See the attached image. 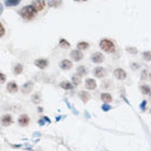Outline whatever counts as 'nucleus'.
<instances>
[{
    "label": "nucleus",
    "mask_w": 151,
    "mask_h": 151,
    "mask_svg": "<svg viewBox=\"0 0 151 151\" xmlns=\"http://www.w3.org/2000/svg\"><path fill=\"white\" fill-rule=\"evenodd\" d=\"M37 13H38V11H37L31 4L24 6V7L19 11V14L21 16L22 19H23V20H28V21H29V20H32V19L37 16Z\"/></svg>",
    "instance_id": "nucleus-1"
},
{
    "label": "nucleus",
    "mask_w": 151,
    "mask_h": 151,
    "mask_svg": "<svg viewBox=\"0 0 151 151\" xmlns=\"http://www.w3.org/2000/svg\"><path fill=\"white\" fill-rule=\"evenodd\" d=\"M99 47L104 52H106V53H114L116 51V46H115L114 42L111 40H108V39H103V40H101Z\"/></svg>",
    "instance_id": "nucleus-2"
},
{
    "label": "nucleus",
    "mask_w": 151,
    "mask_h": 151,
    "mask_svg": "<svg viewBox=\"0 0 151 151\" xmlns=\"http://www.w3.org/2000/svg\"><path fill=\"white\" fill-rule=\"evenodd\" d=\"M31 6H32L38 12H40V11H42L43 9L45 8V0H33Z\"/></svg>",
    "instance_id": "nucleus-3"
},
{
    "label": "nucleus",
    "mask_w": 151,
    "mask_h": 151,
    "mask_svg": "<svg viewBox=\"0 0 151 151\" xmlns=\"http://www.w3.org/2000/svg\"><path fill=\"white\" fill-rule=\"evenodd\" d=\"M93 74L98 77V78H103V77H105L106 74H107V71H106V68L101 66H98V67H95L94 70H93Z\"/></svg>",
    "instance_id": "nucleus-4"
},
{
    "label": "nucleus",
    "mask_w": 151,
    "mask_h": 151,
    "mask_svg": "<svg viewBox=\"0 0 151 151\" xmlns=\"http://www.w3.org/2000/svg\"><path fill=\"white\" fill-rule=\"evenodd\" d=\"M0 122H1V125H2L4 127L10 126V125L13 122L12 116H11V115H9V114H6V115H4V116L1 117Z\"/></svg>",
    "instance_id": "nucleus-5"
},
{
    "label": "nucleus",
    "mask_w": 151,
    "mask_h": 151,
    "mask_svg": "<svg viewBox=\"0 0 151 151\" xmlns=\"http://www.w3.org/2000/svg\"><path fill=\"white\" fill-rule=\"evenodd\" d=\"M114 76L119 81H124L126 80L127 77V73L122 68H116L115 71H114Z\"/></svg>",
    "instance_id": "nucleus-6"
},
{
    "label": "nucleus",
    "mask_w": 151,
    "mask_h": 151,
    "mask_svg": "<svg viewBox=\"0 0 151 151\" xmlns=\"http://www.w3.org/2000/svg\"><path fill=\"white\" fill-rule=\"evenodd\" d=\"M91 60H92L93 63L101 64V63H103V62H104V55L101 54V53H99V52H95V53L92 55Z\"/></svg>",
    "instance_id": "nucleus-7"
},
{
    "label": "nucleus",
    "mask_w": 151,
    "mask_h": 151,
    "mask_svg": "<svg viewBox=\"0 0 151 151\" xmlns=\"http://www.w3.org/2000/svg\"><path fill=\"white\" fill-rule=\"evenodd\" d=\"M32 89H33V82H31V81L24 83V84L21 86V92L23 93V94H25V95L32 92Z\"/></svg>",
    "instance_id": "nucleus-8"
},
{
    "label": "nucleus",
    "mask_w": 151,
    "mask_h": 151,
    "mask_svg": "<svg viewBox=\"0 0 151 151\" xmlns=\"http://www.w3.org/2000/svg\"><path fill=\"white\" fill-rule=\"evenodd\" d=\"M71 58L75 62H78V61H81V60L84 58V54L82 53V51L81 50H73L71 52Z\"/></svg>",
    "instance_id": "nucleus-9"
},
{
    "label": "nucleus",
    "mask_w": 151,
    "mask_h": 151,
    "mask_svg": "<svg viewBox=\"0 0 151 151\" xmlns=\"http://www.w3.org/2000/svg\"><path fill=\"white\" fill-rule=\"evenodd\" d=\"M18 122H19V125L21 127H25L29 125L30 122V118L28 115H25V114H22L21 116L19 117V119H18Z\"/></svg>",
    "instance_id": "nucleus-10"
},
{
    "label": "nucleus",
    "mask_w": 151,
    "mask_h": 151,
    "mask_svg": "<svg viewBox=\"0 0 151 151\" xmlns=\"http://www.w3.org/2000/svg\"><path fill=\"white\" fill-rule=\"evenodd\" d=\"M85 87L87 88V89H89V91L96 89V87H97L96 81L93 80V78H87V80L85 81Z\"/></svg>",
    "instance_id": "nucleus-11"
},
{
    "label": "nucleus",
    "mask_w": 151,
    "mask_h": 151,
    "mask_svg": "<svg viewBox=\"0 0 151 151\" xmlns=\"http://www.w3.org/2000/svg\"><path fill=\"white\" fill-rule=\"evenodd\" d=\"M34 64H35V66H38L39 68L44 70V68L47 67V65H49V61L45 59H39V60H35Z\"/></svg>",
    "instance_id": "nucleus-12"
},
{
    "label": "nucleus",
    "mask_w": 151,
    "mask_h": 151,
    "mask_svg": "<svg viewBox=\"0 0 151 151\" xmlns=\"http://www.w3.org/2000/svg\"><path fill=\"white\" fill-rule=\"evenodd\" d=\"M72 66H73V63H72L70 60H63V61L60 62V67L62 70H64V71H67V70L72 68Z\"/></svg>",
    "instance_id": "nucleus-13"
},
{
    "label": "nucleus",
    "mask_w": 151,
    "mask_h": 151,
    "mask_svg": "<svg viewBox=\"0 0 151 151\" xmlns=\"http://www.w3.org/2000/svg\"><path fill=\"white\" fill-rule=\"evenodd\" d=\"M18 89H19V87H18V85L16 84L14 82H10V83L7 84V91H8L9 93H11V94L17 93Z\"/></svg>",
    "instance_id": "nucleus-14"
},
{
    "label": "nucleus",
    "mask_w": 151,
    "mask_h": 151,
    "mask_svg": "<svg viewBox=\"0 0 151 151\" xmlns=\"http://www.w3.org/2000/svg\"><path fill=\"white\" fill-rule=\"evenodd\" d=\"M78 96H80V98L82 99V101H83L84 104H86V103L91 99V95H89V93L85 92V91H82V92L78 93Z\"/></svg>",
    "instance_id": "nucleus-15"
},
{
    "label": "nucleus",
    "mask_w": 151,
    "mask_h": 151,
    "mask_svg": "<svg viewBox=\"0 0 151 151\" xmlns=\"http://www.w3.org/2000/svg\"><path fill=\"white\" fill-rule=\"evenodd\" d=\"M62 4V0H47V6L50 8H59Z\"/></svg>",
    "instance_id": "nucleus-16"
},
{
    "label": "nucleus",
    "mask_w": 151,
    "mask_h": 151,
    "mask_svg": "<svg viewBox=\"0 0 151 151\" xmlns=\"http://www.w3.org/2000/svg\"><path fill=\"white\" fill-rule=\"evenodd\" d=\"M101 101H104L105 104H109L110 101H113L111 95H110V94H107V93H103V94L101 95Z\"/></svg>",
    "instance_id": "nucleus-17"
},
{
    "label": "nucleus",
    "mask_w": 151,
    "mask_h": 151,
    "mask_svg": "<svg viewBox=\"0 0 151 151\" xmlns=\"http://www.w3.org/2000/svg\"><path fill=\"white\" fill-rule=\"evenodd\" d=\"M21 2V0H4V6L7 7H16Z\"/></svg>",
    "instance_id": "nucleus-18"
},
{
    "label": "nucleus",
    "mask_w": 151,
    "mask_h": 151,
    "mask_svg": "<svg viewBox=\"0 0 151 151\" xmlns=\"http://www.w3.org/2000/svg\"><path fill=\"white\" fill-rule=\"evenodd\" d=\"M60 86H61L62 88H64V89H66V91H70V89H72V88L74 87L73 83L68 82V81H64V82H62V83L60 84Z\"/></svg>",
    "instance_id": "nucleus-19"
},
{
    "label": "nucleus",
    "mask_w": 151,
    "mask_h": 151,
    "mask_svg": "<svg viewBox=\"0 0 151 151\" xmlns=\"http://www.w3.org/2000/svg\"><path fill=\"white\" fill-rule=\"evenodd\" d=\"M76 74H77V75H80L81 77H82V76H84V75H86V74H87V70H86V67L82 66V65H81V66H78L77 68H76Z\"/></svg>",
    "instance_id": "nucleus-20"
},
{
    "label": "nucleus",
    "mask_w": 151,
    "mask_h": 151,
    "mask_svg": "<svg viewBox=\"0 0 151 151\" xmlns=\"http://www.w3.org/2000/svg\"><path fill=\"white\" fill-rule=\"evenodd\" d=\"M88 47H89V43L85 42V41H82V42L77 43V50L85 51V50H87Z\"/></svg>",
    "instance_id": "nucleus-21"
},
{
    "label": "nucleus",
    "mask_w": 151,
    "mask_h": 151,
    "mask_svg": "<svg viewBox=\"0 0 151 151\" xmlns=\"http://www.w3.org/2000/svg\"><path fill=\"white\" fill-rule=\"evenodd\" d=\"M22 71H23V66H22V64L18 63L14 65V67H13V73L16 74V75H19V74H21Z\"/></svg>",
    "instance_id": "nucleus-22"
},
{
    "label": "nucleus",
    "mask_w": 151,
    "mask_h": 151,
    "mask_svg": "<svg viewBox=\"0 0 151 151\" xmlns=\"http://www.w3.org/2000/svg\"><path fill=\"white\" fill-rule=\"evenodd\" d=\"M59 45H60V47H62V49H68V47L71 46L70 43H68V41H66L65 39H60Z\"/></svg>",
    "instance_id": "nucleus-23"
},
{
    "label": "nucleus",
    "mask_w": 151,
    "mask_h": 151,
    "mask_svg": "<svg viewBox=\"0 0 151 151\" xmlns=\"http://www.w3.org/2000/svg\"><path fill=\"white\" fill-rule=\"evenodd\" d=\"M140 92L142 93L143 95H149L151 93V88L148 85H142V86H140Z\"/></svg>",
    "instance_id": "nucleus-24"
},
{
    "label": "nucleus",
    "mask_w": 151,
    "mask_h": 151,
    "mask_svg": "<svg viewBox=\"0 0 151 151\" xmlns=\"http://www.w3.org/2000/svg\"><path fill=\"white\" fill-rule=\"evenodd\" d=\"M72 83H73V85H74V86L80 85L81 84V76L77 75V74H75V75L72 77Z\"/></svg>",
    "instance_id": "nucleus-25"
},
{
    "label": "nucleus",
    "mask_w": 151,
    "mask_h": 151,
    "mask_svg": "<svg viewBox=\"0 0 151 151\" xmlns=\"http://www.w3.org/2000/svg\"><path fill=\"white\" fill-rule=\"evenodd\" d=\"M142 56L146 61H151V51H146V52H143Z\"/></svg>",
    "instance_id": "nucleus-26"
},
{
    "label": "nucleus",
    "mask_w": 151,
    "mask_h": 151,
    "mask_svg": "<svg viewBox=\"0 0 151 151\" xmlns=\"http://www.w3.org/2000/svg\"><path fill=\"white\" fill-rule=\"evenodd\" d=\"M32 101L34 104H40L41 103V98H40V95L39 94H34L32 96Z\"/></svg>",
    "instance_id": "nucleus-27"
},
{
    "label": "nucleus",
    "mask_w": 151,
    "mask_h": 151,
    "mask_svg": "<svg viewBox=\"0 0 151 151\" xmlns=\"http://www.w3.org/2000/svg\"><path fill=\"white\" fill-rule=\"evenodd\" d=\"M126 51L128 53H130V54H137L138 53V50L136 47H132V46H128L126 49Z\"/></svg>",
    "instance_id": "nucleus-28"
},
{
    "label": "nucleus",
    "mask_w": 151,
    "mask_h": 151,
    "mask_svg": "<svg viewBox=\"0 0 151 151\" xmlns=\"http://www.w3.org/2000/svg\"><path fill=\"white\" fill-rule=\"evenodd\" d=\"M4 33H6V30H4V24H2L1 22H0V38H1V37H4Z\"/></svg>",
    "instance_id": "nucleus-29"
},
{
    "label": "nucleus",
    "mask_w": 151,
    "mask_h": 151,
    "mask_svg": "<svg viewBox=\"0 0 151 151\" xmlns=\"http://www.w3.org/2000/svg\"><path fill=\"white\" fill-rule=\"evenodd\" d=\"M6 80H7L6 75H4V73H1V72H0V84H4V82H6Z\"/></svg>",
    "instance_id": "nucleus-30"
},
{
    "label": "nucleus",
    "mask_w": 151,
    "mask_h": 151,
    "mask_svg": "<svg viewBox=\"0 0 151 151\" xmlns=\"http://www.w3.org/2000/svg\"><path fill=\"white\" fill-rule=\"evenodd\" d=\"M109 109H110V106H109L108 104H104V105H103V110H104V111H108Z\"/></svg>",
    "instance_id": "nucleus-31"
},
{
    "label": "nucleus",
    "mask_w": 151,
    "mask_h": 151,
    "mask_svg": "<svg viewBox=\"0 0 151 151\" xmlns=\"http://www.w3.org/2000/svg\"><path fill=\"white\" fill-rule=\"evenodd\" d=\"M141 78H142V80H147V71H142V74H141Z\"/></svg>",
    "instance_id": "nucleus-32"
},
{
    "label": "nucleus",
    "mask_w": 151,
    "mask_h": 151,
    "mask_svg": "<svg viewBox=\"0 0 151 151\" xmlns=\"http://www.w3.org/2000/svg\"><path fill=\"white\" fill-rule=\"evenodd\" d=\"M146 104H147V101H143L142 103H141V107H140V108L142 109V110H145V109H146Z\"/></svg>",
    "instance_id": "nucleus-33"
},
{
    "label": "nucleus",
    "mask_w": 151,
    "mask_h": 151,
    "mask_svg": "<svg viewBox=\"0 0 151 151\" xmlns=\"http://www.w3.org/2000/svg\"><path fill=\"white\" fill-rule=\"evenodd\" d=\"M2 12H4V4H0V16L2 14Z\"/></svg>",
    "instance_id": "nucleus-34"
},
{
    "label": "nucleus",
    "mask_w": 151,
    "mask_h": 151,
    "mask_svg": "<svg viewBox=\"0 0 151 151\" xmlns=\"http://www.w3.org/2000/svg\"><path fill=\"white\" fill-rule=\"evenodd\" d=\"M75 1H87V0H75Z\"/></svg>",
    "instance_id": "nucleus-35"
}]
</instances>
